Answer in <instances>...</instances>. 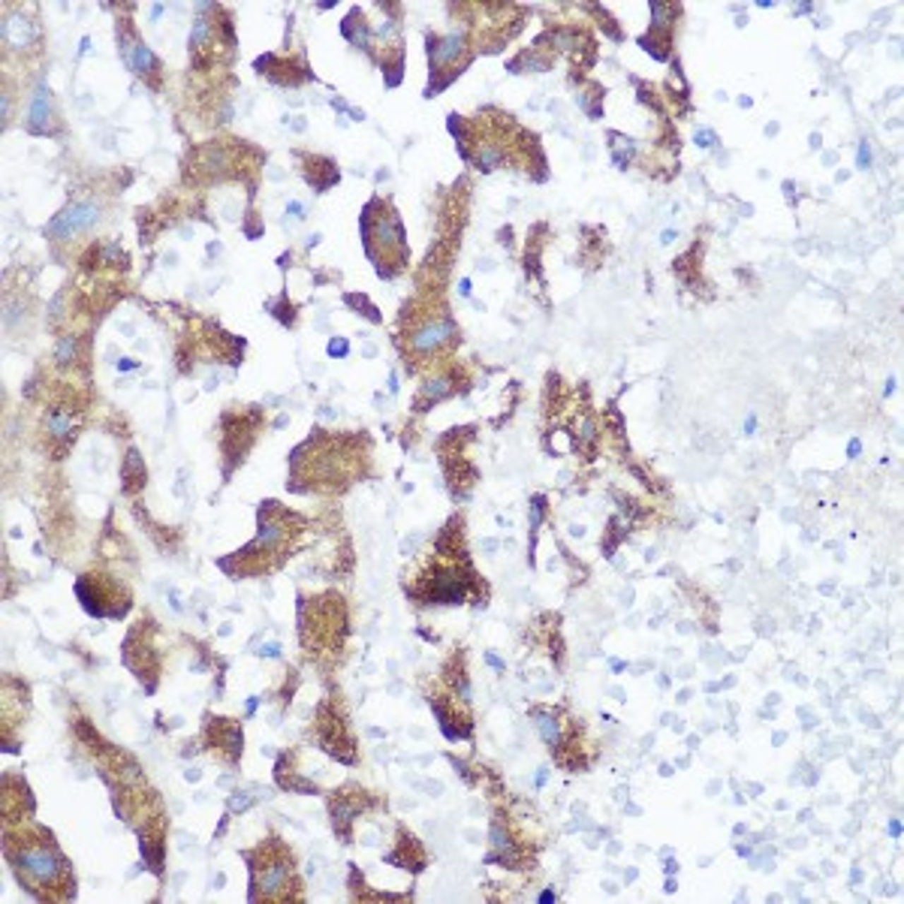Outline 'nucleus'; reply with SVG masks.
Here are the masks:
<instances>
[{
    "label": "nucleus",
    "mask_w": 904,
    "mask_h": 904,
    "mask_svg": "<svg viewBox=\"0 0 904 904\" xmlns=\"http://www.w3.org/2000/svg\"><path fill=\"white\" fill-rule=\"evenodd\" d=\"M124 54H127V61H130V66L136 73H154L157 70V58L145 49L142 42H133V45L124 42Z\"/></svg>",
    "instance_id": "8"
},
{
    "label": "nucleus",
    "mask_w": 904,
    "mask_h": 904,
    "mask_svg": "<svg viewBox=\"0 0 904 904\" xmlns=\"http://www.w3.org/2000/svg\"><path fill=\"white\" fill-rule=\"evenodd\" d=\"M850 456H859V440H850Z\"/></svg>",
    "instance_id": "19"
},
{
    "label": "nucleus",
    "mask_w": 904,
    "mask_h": 904,
    "mask_svg": "<svg viewBox=\"0 0 904 904\" xmlns=\"http://www.w3.org/2000/svg\"><path fill=\"white\" fill-rule=\"evenodd\" d=\"M28 127L33 133H49L52 130V94H49V88L45 85H40L37 94H33V100H30Z\"/></svg>",
    "instance_id": "5"
},
{
    "label": "nucleus",
    "mask_w": 904,
    "mask_h": 904,
    "mask_svg": "<svg viewBox=\"0 0 904 904\" xmlns=\"http://www.w3.org/2000/svg\"><path fill=\"white\" fill-rule=\"evenodd\" d=\"M889 832L898 838V835H901V823H898V820H892V823H889Z\"/></svg>",
    "instance_id": "17"
},
{
    "label": "nucleus",
    "mask_w": 904,
    "mask_h": 904,
    "mask_svg": "<svg viewBox=\"0 0 904 904\" xmlns=\"http://www.w3.org/2000/svg\"><path fill=\"white\" fill-rule=\"evenodd\" d=\"M45 425H49V434H52L54 440H66V434L73 432V420H70V413H66L64 407H61V410H52V413H49V422H45Z\"/></svg>",
    "instance_id": "10"
},
{
    "label": "nucleus",
    "mask_w": 904,
    "mask_h": 904,
    "mask_svg": "<svg viewBox=\"0 0 904 904\" xmlns=\"http://www.w3.org/2000/svg\"><path fill=\"white\" fill-rule=\"evenodd\" d=\"M251 805H254V799H251V796H239V799H232V805H230V808H232L235 814H242L244 808H251Z\"/></svg>",
    "instance_id": "14"
},
{
    "label": "nucleus",
    "mask_w": 904,
    "mask_h": 904,
    "mask_svg": "<svg viewBox=\"0 0 904 904\" xmlns=\"http://www.w3.org/2000/svg\"><path fill=\"white\" fill-rule=\"evenodd\" d=\"M485 660H489V663L494 666V670H504V660H497V654H492V651H489V654H485Z\"/></svg>",
    "instance_id": "15"
},
{
    "label": "nucleus",
    "mask_w": 904,
    "mask_h": 904,
    "mask_svg": "<svg viewBox=\"0 0 904 904\" xmlns=\"http://www.w3.org/2000/svg\"><path fill=\"white\" fill-rule=\"evenodd\" d=\"M452 335V323H432V326H425L422 332H413V350L416 353H432V350H437L440 344L446 341V338Z\"/></svg>",
    "instance_id": "6"
},
{
    "label": "nucleus",
    "mask_w": 904,
    "mask_h": 904,
    "mask_svg": "<svg viewBox=\"0 0 904 904\" xmlns=\"http://www.w3.org/2000/svg\"><path fill=\"white\" fill-rule=\"evenodd\" d=\"M537 727H540V736H542V742L546 744H552V748H561V727H558V718H552V715H546V711H540L537 715Z\"/></svg>",
    "instance_id": "9"
},
{
    "label": "nucleus",
    "mask_w": 904,
    "mask_h": 904,
    "mask_svg": "<svg viewBox=\"0 0 904 904\" xmlns=\"http://www.w3.org/2000/svg\"><path fill=\"white\" fill-rule=\"evenodd\" d=\"M287 880H290L287 856H271V859H263V865H259V872L254 877V886L268 892V896H278V892L287 886Z\"/></svg>",
    "instance_id": "3"
},
{
    "label": "nucleus",
    "mask_w": 904,
    "mask_h": 904,
    "mask_svg": "<svg viewBox=\"0 0 904 904\" xmlns=\"http://www.w3.org/2000/svg\"><path fill=\"white\" fill-rule=\"evenodd\" d=\"M4 40L9 49H30L37 42V28L28 16H6L4 18Z\"/></svg>",
    "instance_id": "4"
},
{
    "label": "nucleus",
    "mask_w": 904,
    "mask_h": 904,
    "mask_svg": "<svg viewBox=\"0 0 904 904\" xmlns=\"http://www.w3.org/2000/svg\"><path fill=\"white\" fill-rule=\"evenodd\" d=\"M100 220V206L97 202H73L66 206L58 218L45 226V235L52 239H70L73 232H85Z\"/></svg>",
    "instance_id": "2"
},
{
    "label": "nucleus",
    "mask_w": 904,
    "mask_h": 904,
    "mask_svg": "<svg viewBox=\"0 0 904 904\" xmlns=\"http://www.w3.org/2000/svg\"><path fill=\"white\" fill-rule=\"evenodd\" d=\"M449 392V383L446 380H432L428 386L422 389V398H428V401H434V398H440V395H446Z\"/></svg>",
    "instance_id": "11"
},
{
    "label": "nucleus",
    "mask_w": 904,
    "mask_h": 904,
    "mask_svg": "<svg viewBox=\"0 0 904 904\" xmlns=\"http://www.w3.org/2000/svg\"><path fill=\"white\" fill-rule=\"evenodd\" d=\"M73 353H76V338H66V341H61V347H58V359H61V362H70V359H73Z\"/></svg>",
    "instance_id": "12"
},
{
    "label": "nucleus",
    "mask_w": 904,
    "mask_h": 904,
    "mask_svg": "<svg viewBox=\"0 0 904 904\" xmlns=\"http://www.w3.org/2000/svg\"><path fill=\"white\" fill-rule=\"evenodd\" d=\"M347 350H350V344L344 341V338H335V341L329 344V353H332L335 359H341V356H347Z\"/></svg>",
    "instance_id": "13"
},
{
    "label": "nucleus",
    "mask_w": 904,
    "mask_h": 904,
    "mask_svg": "<svg viewBox=\"0 0 904 904\" xmlns=\"http://www.w3.org/2000/svg\"><path fill=\"white\" fill-rule=\"evenodd\" d=\"M263 654H266V658H278V648L268 646V648H263Z\"/></svg>",
    "instance_id": "18"
},
{
    "label": "nucleus",
    "mask_w": 904,
    "mask_h": 904,
    "mask_svg": "<svg viewBox=\"0 0 904 904\" xmlns=\"http://www.w3.org/2000/svg\"><path fill=\"white\" fill-rule=\"evenodd\" d=\"M16 868H18V872L25 874V877H30L33 884H52V880H58L64 862H61L58 853L49 850V847L30 844V847H21V850H18Z\"/></svg>",
    "instance_id": "1"
},
{
    "label": "nucleus",
    "mask_w": 904,
    "mask_h": 904,
    "mask_svg": "<svg viewBox=\"0 0 904 904\" xmlns=\"http://www.w3.org/2000/svg\"><path fill=\"white\" fill-rule=\"evenodd\" d=\"M461 52H465V40H461L458 33H456V37H446L444 42H432V64H434V70H444V66H449Z\"/></svg>",
    "instance_id": "7"
},
{
    "label": "nucleus",
    "mask_w": 904,
    "mask_h": 904,
    "mask_svg": "<svg viewBox=\"0 0 904 904\" xmlns=\"http://www.w3.org/2000/svg\"><path fill=\"white\" fill-rule=\"evenodd\" d=\"M859 166H868V145L859 148Z\"/></svg>",
    "instance_id": "16"
}]
</instances>
